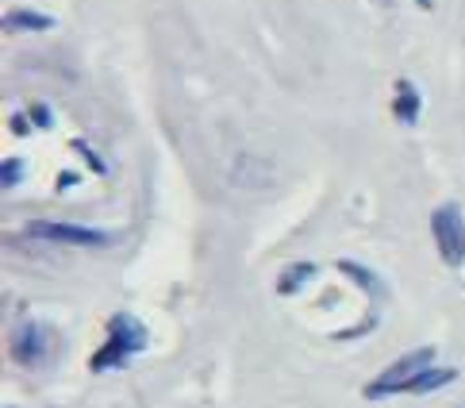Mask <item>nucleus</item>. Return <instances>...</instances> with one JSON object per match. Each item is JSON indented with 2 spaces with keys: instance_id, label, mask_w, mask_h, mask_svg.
I'll list each match as a JSON object with an SVG mask.
<instances>
[{
  "instance_id": "f257e3e1",
  "label": "nucleus",
  "mask_w": 465,
  "mask_h": 408,
  "mask_svg": "<svg viewBox=\"0 0 465 408\" xmlns=\"http://www.w3.org/2000/svg\"><path fill=\"white\" fill-rule=\"evenodd\" d=\"M143 347H146V328H143V323L131 316V313H115V316L108 320V339H104V347L89 358V366H93L96 373H101V370H120V366H127Z\"/></svg>"
},
{
  "instance_id": "f03ea898",
  "label": "nucleus",
  "mask_w": 465,
  "mask_h": 408,
  "mask_svg": "<svg viewBox=\"0 0 465 408\" xmlns=\"http://www.w3.org/2000/svg\"><path fill=\"white\" fill-rule=\"evenodd\" d=\"M8 354L24 370H46L58 354V332L43 320H24L8 339Z\"/></svg>"
},
{
  "instance_id": "7ed1b4c3",
  "label": "nucleus",
  "mask_w": 465,
  "mask_h": 408,
  "mask_svg": "<svg viewBox=\"0 0 465 408\" xmlns=\"http://www.w3.org/2000/svg\"><path fill=\"white\" fill-rule=\"evenodd\" d=\"M427 366H435V347H420L404 358H396L389 370H381V378L365 385V397L381 401V397H396V393H411V382L420 378Z\"/></svg>"
},
{
  "instance_id": "20e7f679",
  "label": "nucleus",
  "mask_w": 465,
  "mask_h": 408,
  "mask_svg": "<svg viewBox=\"0 0 465 408\" xmlns=\"http://www.w3.org/2000/svg\"><path fill=\"white\" fill-rule=\"evenodd\" d=\"M27 235L43 243H58V247H85V251H101L115 243L112 232H101V227H89V224H70V220H35L27 224Z\"/></svg>"
},
{
  "instance_id": "39448f33",
  "label": "nucleus",
  "mask_w": 465,
  "mask_h": 408,
  "mask_svg": "<svg viewBox=\"0 0 465 408\" xmlns=\"http://www.w3.org/2000/svg\"><path fill=\"white\" fill-rule=\"evenodd\" d=\"M430 235H435V247L446 266L465 263V216L458 204H442L430 212Z\"/></svg>"
},
{
  "instance_id": "423d86ee",
  "label": "nucleus",
  "mask_w": 465,
  "mask_h": 408,
  "mask_svg": "<svg viewBox=\"0 0 465 408\" xmlns=\"http://www.w3.org/2000/svg\"><path fill=\"white\" fill-rule=\"evenodd\" d=\"M54 20L43 12H27V8H12L5 15V31H12V35H20V31H51Z\"/></svg>"
},
{
  "instance_id": "0eeeda50",
  "label": "nucleus",
  "mask_w": 465,
  "mask_h": 408,
  "mask_svg": "<svg viewBox=\"0 0 465 408\" xmlns=\"http://www.w3.org/2000/svg\"><path fill=\"white\" fill-rule=\"evenodd\" d=\"M396 120H401V124H415V120H420V108H423V101H420V93H415V85H411V81H396Z\"/></svg>"
},
{
  "instance_id": "6e6552de",
  "label": "nucleus",
  "mask_w": 465,
  "mask_h": 408,
  "mask_svg": "<svg viewBox=\"0 0 465 408\" xmlns=\"http://www.w3.org/2000/svg\"><path fill=\"white\" fill-rule=\"evenodd\" d=\"M312 277H315V266H312V263H292V266L281 270L277 293H281V297H292V293H301V289L312 282Z\"/></svg>"
},
{
  "instance_id": "1a4fd4ad",
  "label": "nucleus",
  "mask_w": 465,
  "mask_h": 408,
  "mask_svg": "<svg viewBox=\"0 0 465 408\" xmlns=\"http://www.w3.org/2000/svg\"><path fill=\"white\" fill-rule=\"evenodd\" d=\"M458 378V370L454 366H427L420 378L411 382V393H430V389H442V385H450Z\"/></svg>"
},
{
  "instance_id": "9d476101",
  "label": "nucleus",
  "mask_w": 465,
  "mask_h": 408,
  "mask_svg": "<svg viewBox=\"0 0 465 408\" xmlns=\"http://www.w3.org/2000/svg\"><path fill=\"white\" fill-rule=\"evenodd\" d=\"M20 182H24V162L20 158H5V166H0V185L15 189Z\"/></svg>"
}]
</instances>
